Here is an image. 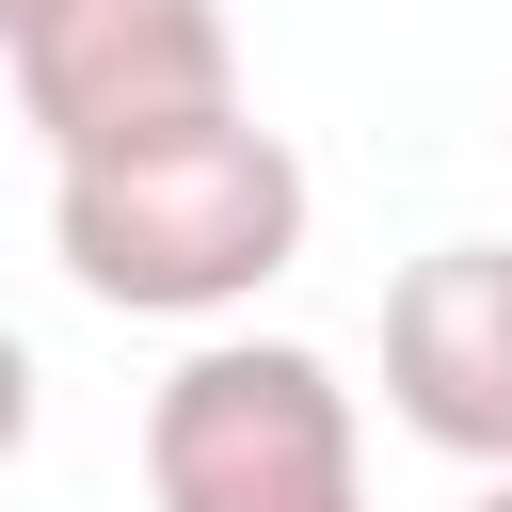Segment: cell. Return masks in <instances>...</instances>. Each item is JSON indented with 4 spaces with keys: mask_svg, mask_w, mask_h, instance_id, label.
I'll list each match as a JSON object with an SVG mask.
<instances>
[{
    "mask_svg": "<svg viewBox=\"0 0 512 512\" xmlns=\"http://www.w3.org/2000/svg\"><path fill=\"white\" fill-rule=\"evenodd\" d=\"M304 224H320V192H304L288 128H256V112L48 176V256H64V288L112 304V320H192V336H224V320L304 256Z\"/></svg>",
    "mask_w": 512,
    "mask_h": 512,
    "instance_id": "cell-1",
    "label": "cell"
},
{
    "mask_svg": "<svg viewBox=\"0 0 512 512\" xmlns=\"http://www.w3.org/2000/svg\"><path fill=\"white\" fill-rule=\"evenodd\" d=\"M144 496L160 512H368L352 384L304 336H192L144 400Z\"/></svg>",
    "mask_w": 512,
    "mask_h": 512,
    "instance_id": "cell-2",
    "label": "cell"
},
{
    "mask_svg": "<svg viewBox=\"0 0 512 512\" xmlns=\"http://www.w3.org/2000/svg\"><path fill=\"white\" fill-rule=\"evenodd\" d=\"M0 64H16V112H32L48 176L240 112V32H224V0H48Z\"/></svg>",
    "mask_w": 512,
    "mask_h": 512,
    "instance_id": "cell-3",
    "label": "cell"
},
{
    "mask_svg": "<svg viewBox=\"0 0 512 512\" xmlns=\"http://www.w3.org/2000/svg\"><path fill=\"white\" fill-rule=\"evenodd\" d=\"M384 416L448 464H512V240H432L384 288Z\"/></svg>",
    "mask_w": 512,
    "mask_h": 512,
    "instance_id": "cell-4",
    "label": "cell"
},
{
    "mask_svg": "<svg viewBox=\"0 0 512 512\" xmlns=\"http://www.w3.org/2000/svg\"><path fill=\"white\" fill-rule=\"evenodd\" d=\"M32 400H48V368H32V336H16V320H0V464H16V448H32Z\"/></svg>",
    "mask_w": 512,
    "mask_h": 512,
    "instance_id": "cell-5",
    "label": "cell"
},
{
    "mask_svg": "<svg viewBox=\"0 0 512 512\" xmlns=\"http://www.w3.org/2000/svg\"><path fill=\"white\" fill-rule=\"evenodd\" d=\"M464 512H512V464H496V480H480V496H464Z\"/></svg>",
    "mask_w": 512,
    "mask_h": 512,
    "instance_id": "cell-6",
    "label": "cell"
},
{
    "mask_svg": "<svg viewBox=\"0 0 512 512\" xmlns=\"http://www.w3.org/2000/svg\"><path fill=\"white\" fill-rule=\"evenodd\" d=\"M32 16H48V0H0V48H16V32H32Z\"/></svg>",
    "mask_w": 512,
    "mask_h": 512,
    "instance_id": "cell-7",
    "label": "cell"
}]
</instances>
